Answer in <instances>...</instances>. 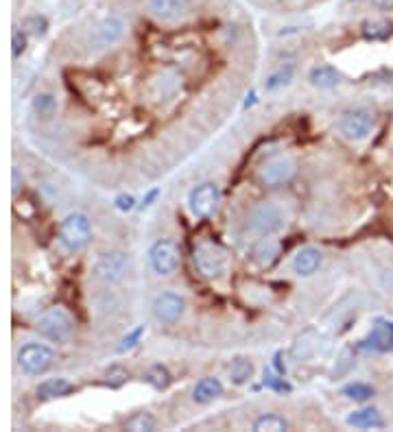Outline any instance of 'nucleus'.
<instances>
[{"label":"nucleus","instance_id":"f257e3e1","mask_svg":"<svg viewBox=\"0 0 393 432\" xmlns=\"http://www.w3.org/2000/svg\"><path fill=\"white\" fill-rule=\"evenodd\" d=\"M192 260H194V266L196 271H199L203 277H221L225 271H228L230 266V256L228 251H225L221 245L217 243H201L194 247V253H192Z\"/></svg>","mask_w":393,"mask_h":432},{"label":"nucleus","instance_id":"f03ea898","mask_svg":"<svg viewBox=\"0 0 393 432\" xmlns=\"http://www.w3.org/2000/svg\"><path fill=\"white\" fill-rule=\"evenodd\" d=\"M35 330L42 338H47V340H55V343L66 340L72 334V319L66 310L53 308L40 317Z\"/></svg>","mask_w":393,"mask_h":432},{"label":"nucleus","instance_id":"7ed1b4c3","mask_svg":"<svg viewBox=\"0 0 393 432\" xmlns=\"http://www.w3.org/2000/svg\"><path fill=\"white\" fill-rule=\"evenodd\" d=\"M55 354L51 347L40 345V343H26L18 352V363L28 376H42L53 367Z\"/></svg>","mask_w":393,"mask_h":432},{"label":"nucleus","instance_id":"20e7f679","mask_svg":"<svg viewBox=\"0 0 393 432\" xmlns=\"http://www.w3.org/2000/svg\"><path fill=\"white\" fill-rule=\"evenodd\" d=\"M149 262L158 275H173L179 266V247L171 238H162L149 249Z\"/></svg>","mask_w":393,"mask_h":432},{"label":"nucleus","instance_id":"39448f33","mask_svg":"<svg viewBox=\"0 0 393 432\" xmlns=\"http://www.w3.org/2000/svg\"><path fill=\"white\" fill-rule=\"evenodd\" d=\"M249 223H251V230L256 234L271 236V234H278L280 230H284L286 216H284V210L278 203H262L251 212Z\"/></svg>","mask_w":393,"mask_h":432},{"label":"nucleus","instance_id":"423d86ee","mask_svg":"<svg viewBox=\"0 0 393 432\" xmlns=\"http://www.w3.org/2000/svg\"><path fill=\"white\" fill-rule=\"evenodd\" d=\"M219 203H221V190L217 184L212 182H206V184H199L188 197V205H190V212L196 216V218H208L212 216L217 210H219Z\"/></svg>","mask_w":393,"mask_h":432},{"label":"nucleus","instance_id":"0eeeda50","mask_svg":"<svg viewBox=\"0 0 393 432\" xmlns=\"http://www.w3.org/2000/svg\"><path fill=\"white\" fill-rule=\"evenodd\" d=\"M90 238H92V225L85 214H70L62 223V243L70 249L77 251L83 249Z\"/></svg>","mask_w":393,"mask_h":432},{"label":"nucleus","instance_id":"6e6552de","mask_svg":"<svg viewBox=\"0 0 393 432\" xmlns=\"http://www.w3.org/2000/svg\"><path fill=\"white\" fill-rule=\"evenodd\" d=\"M371 129H374V116L365 110H356V112L345 114L339 123V131L343 133V138L354 140V142L365 140L371 133Z\"/></svg>","mask_w":393,"mask_h":432},{"label":"nucleus","instance_id":"1a4fd4ad","mask_svg":"<svg viewBox=\"0 0 393 432\" xmlns=\"http://www.w3.org/2000/svg\"><path fill=\"white\" fill-rule=\"evenodd\" d=\"M360 349L385 354L393 349V321L389 319H376L371 332L360 340Z\"/></svg>","mask_w":393,"mask_h":432},{"label":"nucleus","instance_id":"9d476101","mask_svg":"<svg viewBox=\"0 0 393 432\" xmlns=\"http://www.w3.org/2000/svg\"><path fill=\"white\" fill-rule=\"evenodd\" d=\"M184 310H186V302H184V297L177 293H162L153 302L156 319L162 323H169V325L177 323L181 317H184Z\"/></svg>","mask_w":393,"mask_h":432},{"label":"nucleus","instance_id":"9b49d317","mask_svg":"<svg viewBox=\"0 0 393 432\" xmlns=\"http://www.w3.org/2000/svg\"><path fill=\"white\" fill-rule=\"evenodd\" d=\"M295 175V162L291 157H274L269 159L265 166L260 169V180L267 184V186H280V184H286Z\"/></svg>","mask_w":393,"mask_h":432},{"label":"nucleus","instance_id":"f8f14e48","mask_svg":"<svg viewBox=\"0 0 393 432\" xmlns=\"http://www.w3.org/2000/svg\"><path fill=\"white\" fill-rule=\"evenodd\" d=\"M125 33V22L120 18H105L101 24H97L92 33V49L103 51L110 49L112 44H116Z\"/></svg>","mask_w":393,"mask_h":432},{"label":"nucleus","instance_id":"ddd939ff","mask_svg":"<svg viewBox=\"0 0 393 432\" xmlns=\"http://www.w3.org/2000/svg\"><path fill=\"white\" fill-rule=\"evenodd\" d=\"M125 269H127V258H125V253H120V251L103 253V256L97 260V266H94L97 275L105 282L120 279L125 273Z\"/></svg>","mask_w":393,"mask_h":432},{"label":"nucleus","instance_id":"4468645a","mask_svg":"<svg viewBox=\"0 0 393 432\" xmlns=\"http://www.w3.org/2000/svg\"><path fill=\"white\" fill-rule=\"evenodd\" d=\"M149 9L164 22H177L188 13L190 3L188 0H149Z\"/></svg>","mask_w":393,"mask_h":432},{"label":"nucleus","instance_id":"2eb2a0df","mask_svg":"<svg viewBox=\"0 0 393 432\" xmlns=\"http://www.w3.org/2000/svg\"><path fill=\"white\" fill-rule=\"evenodd\" d=\"M321 266V251L315 247H304L295 253L293 258V271L301 277L312 275Z\"/></svg>","mask_w":393,"mask_h":432},{"label":"nucleus","instance_id":"dca6fc26","mask_svg":"<svg viewBox=\"0 0 393 432\" xmlns=\"http://www.w3.org/2000/svg\"><path fill=\"white\" fill-rule=\"evenodd\" d=\"M347 424L354 426V428H360V430H381V428H385L383 415L378 413L376 408L354 411L352 415H347Z\"/></svg>","mask_w":393,"mask_h":432},{"label":"nucleus","instance_id":"f3484780","mask_svg":"<svg viewBox=\"0 0 393 432\" xmlns=\"http://www.w3.org/2000/svg\"><path fill=\"white\" fill-rule=\"evenodd\" d=\"M308 81L312 87H319V90H330V87L339 85L341 74L337 68L332 66H317L308 72Z\"/></svg>","mask_w":393,"mask_h":432},{"label":"nucleus","instance_id":"a211bd4d","mask_svg":"<svg viewBox=\"0 0 393 432\" xmlns=\"http://www.w3.org/2000/svg\"><path fill=\"white\" fill-rule=\"evenodd\" d=\"M221 395H223V384H221L219 378H201L199 382H196L194 391H192L194 401H199V404H208V401H215Z\"/></svg>","mask_w":393,"mask_h":432},{"label":"nucleus","instance_id":"6ab92c4d","mask_svg":"<svg viewBox=\"0 0 393 432\" xmlns=\"http://www.w3.org/2000/svg\"><path fill=\"white\" fill-rule=\"evenodd\" d=\"M393 35V22L389 18H374L362 24V37L369 42H385Z\"/></svg>","mask_w":393,"mask_h":432},{"label":"nucleus","instance_id":"aec40b11","mask_svg":"<svg viewBox=\"0 0 393 432\" xmlns=\"http://www.w3.org/2000/svg\"><path fill=\"white\" fill-rule=\"evenodd\" d=\"M74 386L66 380V378H49L40 382L37 386V397L40 399H55V397H64L68 395Z\"/></svg>","mask_w":393,"mask_h":432},{"label":"nucleus","instance_id":"412c9836","mask_svg":"<svg viewBox=\"0 0 393 432\" xmlns=\"http://www.w3.org/2000/svg\"><path fill=\"white\" fill-rule=\"evenodd\" d=\"M278 256V243L274 238H262V241L253 247V260L258 264H271Z\"/></svg>","mask_w":393,"mask_h":432},{"label":"nucleus","instance_id":"4be33fe9","mask_svg":"<svg viewBox=\"0 0 393 432\" xmlns=\"http://www.w3.org/2000/svg\"><path fill=\"white\" fill-rule=\"evenodd\" d=\"M286 428H289V424H286L284 417L280 415H274V413H269V415H260L258 420L253 422V430L256 432H284Z\"/></svg>","mask_w":393,"mask_h":432},{"label":"nucleus","instance_id":"5701e85b","mask_svg":"<svg viewBox=\"0 0 393 432\" xmlns=\"http://www.w3.org/2000/svg\"><path fill=\"white\" fill-rule=\"evenodd\" d=\"M251 376H253V365H251V361H247V358H236V361H232V365H230V380L234 384H245V382L251 380Z\"/></svg>","mask_w":393,"mask_h":432},{"label":"nucleus","instance_id":"b1692460","mask_svg":"<svg viewBox=\"0 0 393 432\" xmlns=\"http://www.w3.org/2000/svg\"><path fill=\"white\" fill-rule=\"evenodd\" d=\"M262 384L267 386V389L276 391V393H291L293 391L291 384L282 378L280 371H278V374H274V369H265L262 371Z\"/></svg>","mask_w":393,"mask_h":432},{"label":"nucleus","instance_id":"393cba45","mask_svg":"<svg viewBox=\"0 0 393 432\" xmlns=\"http://www.w3.org/2000/svg\"><path fill=\"white\" fill-rule=\"evenodd\" d=\"M144 380H147L151 386H153V389L162 391V389H166V386L171 384V374H169V371H166V367L153 365V367H151V369L147 371Z\"/></svg>","mask_w":393,"mask_h":432},{"label":"nucleus","instance_id":"a878e982","mask_svg":"<svg viewBox=\"0 0 393 432\" xmlns=\"http://www.w3.org/2000/svg\"><path fill=\"white\" fill-rule=\"evenodd\" d=\"M341 395H345L347 399H354V401H367L374 397V389L365 382H354V384L343 386Z\"/></svg>","mask_w":393,"mask_h":432},{"label":"nucleus","instance_id":"bb28decb","mask_svg":"<svg viewBox=\"0 0 393 432\" xmlns=\"http://www.w3.org/2000/svg\"><path fill=\"white\" fill-rule=\"evenodd\" d=\"M127 428L133 432H151L156 430V417L149 413H135L127 420Z\"/></svg>","mask_w":393,"mask_h":432},{"label":"nucleus","instance_id":"cd10ccee","mask_svg":"<svg viewBox=\"0 0 393 432\" xmlns=\"http://www.w3.org/2000/svg\"><path fill=\"white\" fill-rule=\"evenodd\" d=\"M127 380H129V371L123 365H112L105 371V382H108L112 389H120Z\"/></svg>","mask_w":393,"mask_h":432},{"label":"nucleus","instance_id":"c85d7f7f","mask_svg":"<svg viewBox=\"0 0 393 432\" xmlns=\"http://www.w3.org/2000/svg\"><path fill=\"white\" fill-rule=\"evenodd\" d=\"M293 79V66H286V68H280L278 72H274L271 77L267 79V90L269 92H274L278 90V87L286 85V83H291Z\"/></svg>","mask_w":393,"mask_h":432},{"label":"nucleus","instance_id":"c756f323","mask_svg":"<svg viewBox=\"0 0 393 432\" xmlns=\"http://www.w3.org/2000/svg\"><path fill=\"white\" fill-rule=\"evenodd\" d=\"M33 110H35L40 116L49 118V116H53L55 110H57V101H55L51 94H37L35 101H33Z\"/></svg>","mask_w":393,"mask_h":432},{"label":"nucleus","instance_id":"7c9ffc66","mask_svg":"<svg viewBox=\"0 0 393 432\" xmlns=\"http://www.w3.org/2000/svg\"><path fill=\"white\" fill-rule=\"evenodd\" d=\"M24 28L31 35H35V37H44L47 35V31H49V20L44 18V16H28L26 20H24Z\"/></svg>","mask_w":393,"mask_h":432},{"label":"nucleus","instance_id":"2f4dec72","mask_svg":"<svg viewBox=\"0 0 393 432\" xmlns=\"http://www.w3.org/2000/svg\"><path fill=\"white\" fill-rule=\"evenodd\" d=\"M144 330L147 327L144 325H138L135 327V330H131L123 340H120V345H118V352L123 354V352H129V349H133L135 345H138L140 343V338H142V334H144Z\"/></svg>","mask_w":393,"mask_h":432},{"label":"nucleus","instance_id":"473e14b6","mask_svg":"<svg viewBox=\"0 0 393 432\" xmlns=\"http://www.w3.org/2000/svg\"><path fill=\"white\" fill-rule=\"evenodd\" d=\"M26 51V35L20 28H13L11 31V57L18 59Z\"/></svg>","mask_w":393,"mask_h":432},{"label":"nucleus","instance_id":"72a5a7b5","mask_svg":"<svg viewBox=\"0 0 393 432\" xmlns=\"http://www.w3.org/2000/svg\"><path fill=\"white\" fill-rule=\"evenodd\" d=\"M133 197L131 195H118L116 197V207L120 212H129V210H133Z\"/></svg>","mask_w":393,"mask_h":432},{"label":"nucleus","instance_id":"f704fd0d","mask_svg":"<svg viewBox=\"0 0 393 432\" xmlns=\"http://www.w3.org/2000/svg\"><path fill=\"white\" fill-rule=\"evenodd\" d=\"M20 186H22V175H20L18 169H13V171H11V195H13V197H18Z\"/></svg>","mask_w":393,"mask_h":432},{"label":"nucleus","instance_id":"c9c22d12","mask_svg":"<svg viewBox=\"0 0 393 432\" xmlns=\"http://www.w3.org/2000/svg\"><path fill=\"white\" fill-rule=\"evenodd\" d=\"M158 195H160V190H158V188H153V190H151V192H149V195L144 197V201H142V205H144V207H149L151 203H153V201L158 199Z\"/></svg>","mask_w":393,"mask_h":432}]
</instances>
